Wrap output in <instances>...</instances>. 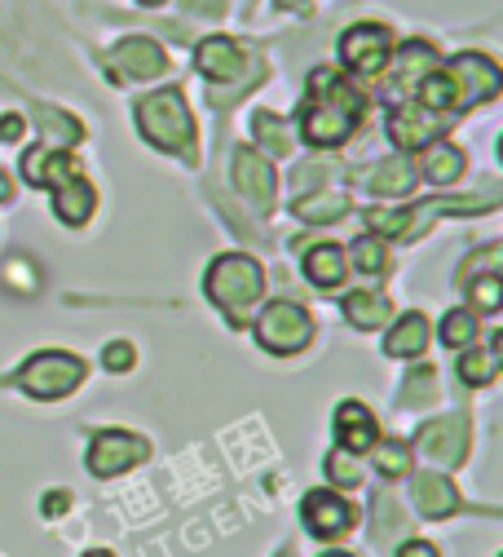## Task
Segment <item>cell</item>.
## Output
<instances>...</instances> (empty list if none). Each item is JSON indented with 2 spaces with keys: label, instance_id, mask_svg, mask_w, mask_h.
<instances>
[{
  "label": "cell",
  "instance_id": "6da1fadb",
  "mask_svg": "<svg viewBox=\"0 0 503 557\" xmlns=\"http://www.w3.org/2000/svg\"><path fill=\"white\" fill-rule=\"evenodd\" d=\"M367 102L353 85L340 81V72L331 66H318L310 76V102H305V115H301V137L318 151H331L340 143H349V133L363 120Z\"/></svg>",
  "mask_w": 503,
  "mask_h": 557
},
{
  "label": "cell",
  "instance_id": "7a4b0ae2",
  "mask_svg": "<svg viewBox=\"0 0 503 557\" xmlns=\"http://www.w3.org/2000/svg\"><path fill=\"white\" fill-rule=\"evenodd\" d=\"M137 128L151 147L181 156V160H194V120L186 111L181 89H160V94L141 98L137 102Z\"/></svg>",
  "mask_w": 503,
  "mask_h": 557
},
{
  "label": "cell",
  "instance_id": "3957f363",
  "mask_svg": "<svg viewBox=\"0 0 503 557\" xmlns=\"http://www.w3.org/2000/svg\"><path fill=\"white\" fill-rule=\"evenodd\" d=\"M261 293H265V270H261V261H252V257H243V252H226V257H217V261L208 265V297L217 301L226 314L243 319V314L256 306Z\"/></svg>",
  "mask_w": 503,
  "mask_h": 557
},
{
  "label": "cell",
  "instance_id": "277c9868",
  "mask_svg": "<svg viewBox=\"0 0 503 557\" xmlns=\"http://www.w3.org/2000/svg\"><path fill=\"white\" fill-rule=\"evenodd\" d=\"M80 381H85V363L66 350H40L14 376V385L27 389L32 398H66Z\"/></svg>",
  "mask_w": 503,
  "mask_h": 557
},
{
  "label": "cell",
  "instance_id": "5b68a950",
  "mask_svg": "<svg viewBox=\"0 0 503 557\" xmlns=\"http://www.w3.org/2000/svg\"><path fill=\"white\" fill-rule=\"evenodd\" d=\"M310 336H314V323L292 301H274L256 319V341L265 345L269 355H297V350H305V345H310Z\"/></svg>",
  "mask_w": 503,
  "mask_h": 557
},
{
  "label": "cell",
  "instance_id": "8992f818",
  "mask_svg": "<svg viewBox=\"0 0 503 557\" xmlns=\"http://www.w3.org/2000/svg\"><path fill=\"white\" fill-rule=\"evenodd\" d=\"M447 81H451V89H455V107H477V102H490L494 94H499V85H503V76H499V66L490 62V58H481V53H460V58H451L447 66Z\"/></svg>",
  "mask_w": 503,
  "mask_h": 557
},
{
  "label": "cell",
  "instance_id": "52a82bcc",
  "mask_svg": "<svg viewBox=\"0 0 503 557\" xmlns=\"http://www.w3.org/2000/svg\"><path fill=\"white\" fill-rule=\"evenodd\" d=\"M389 53H393V32L380 27V23H357V27H349L340 36V58H344L349 72H357V76L385 72Z\"/></svg>",
  "mask_w": 503,
  "mask_h": 557
},
{
  "label": "cell",
  "instance_id": "ba28073f",
  "mask_svg": "<svg viewBox=\"0 0 503 557\" xmlns=\"http://www.w3.org/2000/svg\"><path fill=\"white\" fill-rule=\"evenodd\" d=\"M151 456V443L141 434H128V430H102L93 443H89V469L98 478H115L124 469H133L137 460Z\"/></svg>",
  "mask_w": 503,
  "mask_h": 557
},
{
  "label": "cell",
  "instance_id": "9c48e42d",
  "mask_svg": "<svg viewBox=\"0 0 503 557\" xmlns=\"http://www.w3.org/2000/svg\"><path fill=\"white\" fill-rule=\"evenodd\" d=\"M415 447L433 460V465H464L468 456V421L460 416H447V421H428L415 434Z\"/></svg>",
  "mask_w": 503,
  "mask_h": 557
},
{
  "label": "cell",
  "instance_id": "30bf717a",
  "mask_svg": "<svg viewBox=\"0 0 503 557\" xmlns=\"http://www.w3.org/2000/svg\"><path fill=\"white\" fill-rule=\"evenodd\" d=\"M301 522H305V531L318 535V540H340V535L353 527V509H349V500H340L336 492H310V496L301 500Z\"/></svg>",
  "mask_w": 503,
  "mask_h": 557
},
{
  "label": "cell",
  "instance_id": "8fae6325",
  "mask_svg": "<svg viewBox=\"0 0 503 557\" xmlns=\"http://www.w3.org/2000/svg\"><path fill=\"white\" fill-rule=\"evenodd\" d=\"M438 133H442V120L428 111V107H419V102H402V107H393V115H389V137H393L402 151L433 147Z\"/></svg>",
  "mask_w": 503,
  "mask_h": 557
},
{
  "label": "cell",
  "instance_id": "7c38bea8",
  "mask_svg": "<svg viewBox=\"0 0 503 557\" xmlns=\"http://www.w3.org/2000/svg\"><path fill=\"white\" fill-rule=\"evenodd\" d=\"M111 62L120 66V76H128V81H155V76L168 72L164 49H160L155 40H147V36H128V40H120V45L111 49Z\"/></svg>",
  "mask_w": 503,
  "mask_h": 557
},
{
  "label": "cell",
  "instance_id": "4fadbf2b",
  "mask_svg": "<svg viewBox=\"0 0 503 557\" xmlns=\"http://www.w3.org/2000/svg\"><path fill=\"white\" fill-rule=\"evenodd\" d=\"M336 438H340V451H349V456L372 451V447L380 443V425H376L372 407H363L357 398L340 403V407H336Z\"/></svg>",
  "mask_w": 503,
  "mask_h": 557
},
{
  "label": "cell",
  "instance_id": "5bb4252c",
  "mask_svg": "<svg viewBox=\"0 0 503 557\" xmlns=\"http://www.w3.org/2000/svg\"><path fill=\"white\" fill-rule=\"evenodd\" d=\"M235 186H239V195L256 208V213H269V208H274V169L252 147H243L235 156Z\"/></svg>",
  "mask_w": 503,
  "mask_h": 557
},
{
  "label": "cell",
  "instance_id": "9a60e30c",
  "mask_svg": "<svg viewBox=\"0 0 503 557\" xmlns=\"http://www.w3.org/2000/svg\"><path fill=\"white\" fill-rule=\"evenodd\" d=\"M411 496H415V509L424 518H451L460 509V496H455L451 478H442L433 469H424V473L411 478Z\"/></svg>",
  "mask_w": 503,
  "mask_h": 557
},
{
  "label": "cell",
  "instance_id": "2e32d148",
  "mask_svg": "<svg viewBox=\"0 0 503 557\" xmlns=\"http://www.w3.org/2000/svg\"><path fill=\"white\" fill-rule=\"evenodd\" d=\"M23 177L32 182V186H62L66 177H76V160H71L62 147H32L27 156H23Z\"/></svg>",
  "mask_w": 503,
  "mask_h": 557
},
{
  "label": "cell",
  "instance_id": "e0dca14e",
  "mask_svg": "<svg viewBox=\"0 0 503 557\" xmlns=\"http://www.w3.org/2000/svg\"><path fill=\"white\" fill-rule=\"evenodd\" d=\"M194 66L208 76V81H235L239 72H243V49L235 45V40H226V36H208L203 45H199V53H194Z\"/></svg>",
  "mask_w": 503,
  "mask_h": 557
},
{
  "label": "cell",
  "instance_id": "ac0fdd59",
  "mask_svg": "<svg viewBox=\"0 0 503 557\" xmlns=\"http://www.w3.org/2000/svg\"><path fill=\"white\" fill-rule=\"evenodd\" d=\"M53 213L66 222V226H85L89 213H93V186L76 173V177H66L62 186H53Z\"/></svg>",
  "mask_w": 503,
  "mask_h": 557
},
{
  "label": "cell",
  "instance_id": "d6986e66",
  "mask_svg": "<svg viewBox=\"0 0 503 557\" xmlns=\"http://www.w3.org/2000/svg\"><path fill=\"white\" fill-rule=\"evenodd\" d=\"M305 278H310L314 288H323V293L340 288V284H344V252H340L336 244L310 248V252H305Z\"/></svg>",
  "mask_w": 503,
  "mask_h": 557
},
{
  "label": "cell",
  "instance_id": "ffe728a7",
  "mask_svg": "<svg viewBox=\"0 0 503 557\" xmlns=\"http://www.w3.org/2000/svg\"><path fill=\"white\" fill-rule=\"evenodd\" d=\"M385 350L393 355V359H419L424 350H428V319L424 314H402L398 319V327L389 332V341H385Z\"/></svg>",
  "mask_w": 503,
  "mask_h": 557
},
{
  "label": "cell",
  "instance_id": "44dd1931",
  "mask_svg": "<svg viewBox=\"0 0 503 557\" xmlns=\"http://www.w3.org/2000/svg\"><path fill=\"white\" fill-rule=\"evenodd\" d=\"M344 319H349L353 327H380V323L393 319V306H389V297L376 293V288H357V293L344 297Z\"/></svg>",
  "mask_w": 503,
  "mask_h": 557
},
{
  "label": "cell",
  "instance_id": "7402d4cb",
  "mask_svg": "<svg viewBox=\"0 0 503 557\" xmlns=\"http://www.w3.org/2000/svg\"><path fill=\"white\" fill-rule=\"evenodd\" d=\"M363 186L372 190V195H406L411 186H415V173H411V164L406 160H380V164H372L367 173H363Z\"/></svg>",
  "mask_w": 503,
  "mask_h": 557
},
{
  "label": "cell",
  "instance_id": "603a6c76",
  "mask_svg": "<svg viewBox=\"0 0 503 557\" xmlns=\"http://www.w3.org/2000/svg\"><path fill=\"white\" fill-rule=\"evenodd\" d=\"M464 169H468V156L455 143H433L428 156H424L428 182H455V177H464Z\"/></svg>",
  "mask_w": 503,
  "mask_h": 557
},
{
  "label": "cell",
  "instance_id": "cb8c5ba5",
  "mask_svg": "<svg viewBox=\"0 0 503 557\" xmlns=\"http://www.w3.org/2000/svg\"><path fill=\"white\" fill-rule=\"evenodd\" d=\"M344 213H349V199H344V195L318 190V195H301V199H297V218H305V222H336V218H344Z\"/></svg>",
  "mask_w": 503,
  "mask_h": 557
},
{
  "label": "cell",
  "instance_id": "d4e9b609",
  "mask_svg": "<svg viewBox=\"0 0 503 557\" xmlns=\"http://www.w3.org/2000/svg\"><path fill=\"white\" fill-rule=\"evenodd\" d=\"M460 376H464L468 385H490V381L499 376V341L486 345V350L460 355Z\"/></svg>",
  "mask_w": 503,
  "mask_h": 557
},
{
  "label": "cell",
  "instance_id": "484cf974",
  "mask_svg": "<svg viewBox=\"0 0 503 557\" xmlns=\"http://www.w3.org/2000/svg\"><path fill=\"white\" fill-rule=\"evenodd\" d=\"M428 72H433V49L428 45H419V40H411V45H402V66H398V85L402 89H415Z\"/></svg>",
  "mask_w": 503,
  "mask_h": 557
},
{
  "label": "cell",
  "instance_id": "4316f807",
  "mask_svg": "<svg viewBox=\"0 0 503 557\" xmlns=\"http://www.w3.org/2000/svg\"><path fill=\"white\" fill-rule=\"evenodd\" d=\"M464 293L473 297V306L481 314H494L503 306V278L499 274H481V278H464Z\"/></svg>",
  "mask_w": 503,
  "mask_h": 557
},
{
  "label": "cell",
  "instance_id": "83f0119b",
  "mask_svg": "<svg viewBox=\"0 0 503 557\" xmlns=\"http://www.w3.org/2000/svg\"><path fill=\"white\" fill-rule=\"evenodd\" d=\"M256 137H261V143H265L274 156H287V151H292V128H287L278 115H269V111L256 115Z\"/></svg>",
  "mask_w": 503,
  "mask_h": 557
},
{
  "label": "cell",
  "instance_id": "f1b7e54d",
  "mask_svg": "<svg viewBox=\"0 0 503 557\" xmlns=\"http://www.w3.org/2000/svg\"><path fill=\"white\" fill-rule=\"evenodd\" d=\"M473 336H477V319H473L468 310H451V314L442 319V341L451 345V350H468Z\"/></svg>",
  "mask_w": 503,
  "mask_h": 557
},
{
  "label": "cell",
  "instance_id": "f546056e",
  "mask_svg": "<svg viewBox=\"0 0 503 557\" xmlns=\"http://www.w3.org/2000/svg\"><path fill=\"white\" fill-rule=\"evenodd\" d=\"M372 451H376V469H380L385 478H402V473L411 469V447H406V443H398V438L376 443Z\"/></svg>",
  "mask_w": 503,
  "mask_h": 557
},
{
  "label": "cell",
  "instance_id": "4dcf8cb0",
  "mask_svg": "<svg viewBox=\"0 0 503 557\" xmlns=\"http://www.w3.org/2000/svg\"><path fill=\"white\" fill-rule=\"evenodd\" d=\"M353 265L363 270V274H380V270L389 265V248H385V239H380V235L357 239V244H353Z\"/></svg>",
  "mask_w": 503,
  "mask_h": 557
},
{
  "label": "cell",
  "instance_id": "1f68e13d",
  "mask_svg": "<svg viewBox=\"0 0 503 557\" xmlns=\"http://www.w3.org/2000/svg\"><path fill=\"white\" fill-rule=\"evenodd\" d=\"M428 398H438V372L433 368H415L406 376V394H402V407H419Z\"/></svg>",
  "mask_w": 503,
  "mask_h": 557
},
{
  "label": "cell",
  "instance_id": "d6a6232c",
  "mask_svg": "<svg viewBox=\"0 0 503 557\" xmlns=\"http://www.w3.org/2000/svg\"><path fill=\"white\" fill-rule=\"evenodd\" d=\"M327 473H331V482H340V486H357V482H363V465L349 460V451H331V456H327Z\"/></svg>",
  "mask_w": 503,
  "mask_h": 557
},
{
  "label": "cell",
  "instance_id": "836d02e7",
  "mask_svg": "<svg viewBox=\"0 0 503 557\" xmlns=\"http://www.w3.org/2000/svg\"><path fill=\"white\" fill-rule=\"evenodd\" d=\"M102 363H106V372H128L137 363V355H133L128 341H111L106 350H102Z\"/></svg>",
  "mask_w": 503,
  "mask_h": 557
},
{
  "label": "cell",
  "instance_id": "e575fe53",
  "mask_svg": "<svg viewBox=\"0 0 503 557\" xmlns=\"http://www.w3.org/2000/svg\"><path fill=\"white\" fill-rule=\"evenodd\" d=\"M385 531H402V509H393L389 496L376 500V535H385Z\"/></svg>",
  "mask_w": 503,
  "mask_h": 557
},
{
  "label": "cell",
  "instance_id": "d590c367",
  "mask_svg": "<svg viewBox=\"0 0 503 557\" xmlns=\"http://www.w3.org/2000/svg\"><path fill=\"white\" fill-rule=\"evenodd\" d=\"M71 509V496L66 492H49L45 500H40V513H49V518H62Z\"/></svg>",
  "mask_w": 503,
  "mask_h": 557
},
{
  "label": "cell",
  "instance_id": "8d00e7d4",
  "mask_svg": "<svg viewBox=\"0 0 503 557\" xmlns=\"http://www.w3.org/2000/svg\"><path fill=\"white\" fill-rule=\"evenodd\" d=\"M181 5H186L190 14H203V18H217V14L226 10V0H181Z\"/></svg>",
  "mask_w": 503,
  "mask_h": 557
},
{
  "label": "cell",
  "instance_id": "74e56055",
  "mask_svg": "<svg viewBox=\"0 0 503 557\" xmlns=\"http://www.w3.org/2000/svg\"><path fill=\"white\" fill-rule=\"evenodd\" d=\"M0 137H5V143H18V137H23V115H0Z\"/></svg>",
  "mask_w": 503,
  "mask_h": 557
},
{
  "label": "cell",
  "instance_id": "f35d334b",
  "mask_svg": "<svg viewBox=\"0 0 503 557\" xmlns=\"http://www.w3.org/2000/svg\"><path fill=\"white\" fill-rule=\"evenodd\" d=\"M398 557H438V548H433V544H424V540H411V544L398 548Z\"/></svg>",
  "mask_w": 503,
  "mask_h": 557
},
{
  "label": "cell",
  "instance_id": "ab89813d",
  "mask_svg": "<svg viewBox=\"0 0 503 557\" xmlns=\"http://www.w3.org/2000/svg\"><path fill=\"white\" fill-rule=\"evenodd\" d=\"M14 199V182H10V173H0V203H10Z\"/></svg>",
  "mask_w": 503,
  "mask_h": 557
},
{
  "label": "cell",
  "instance_id": "60d3db41",
  "mask_svg": "<svg viewBox=\"0 0 503 557\" xmlns=\"http://www.w3.org/2000/svg\"><path fill=\"white\" fill-rule=\"evenodd\" d=\"M278 5H297L301 10V5H310V0H278Z\"/></svg>",
  "mask_w": 503,
  "mask_h": 557
},
{
  "label": "cell",
  "instance_id": "b9f144b4",
  "mask_svg": "<svg viewBox=\"0 0 503 557\" xmlns=\"http://www.w3.org/2000/svg\"><path fill=\"white\" fill-rule=\"evenodd\" d=\"M85 557H111V553H102V548H93V553H85Z\"/></svg>",
  "mask_w": 503,
  "mask_h": 557
},
{
  "label": "cell",
  "instance_id": "7bdbcfd3",
  "mask_svg": "<svg viewBox=\"0 0 503 557\" xmlns=\"http://www.w3.org/2000/svg\"><path fill=\"white\" fill-rule=\"evenodd\" d=\"M141 5H164V0H141Z\"/></svg>",
  "mask_w": 503,
  "mask_h": 557
},
{
  "label": "cell",
  "instance_id": "ee69618b",
  "mask_svg": "<svg viewBox=\"0 0 503 557\" xmlns=\"http://www.w3.org/2000/svg\"><path fill=\"white\" fill-rule=\"evenodd\" d=\"M323 557H349V553H323Z\"/></svg>",
  "mask_w": 503,
  "mask_h": 557
}]
</instances>
